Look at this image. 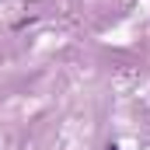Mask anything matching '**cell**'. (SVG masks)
<instances>
[{
  "label": "cell",
  "instance_id": "6da1fadb",
  "mask_svg": "<svg viewBox=\"0 0 150 150\" xmlns=\"http://www.w3.org/2000/svg\"><path fill=\"white\" fill-rule=\"evenodd\" d=\"M108 150H119V147H108Z\"/></svg>",
  "mask_w": 150,
  "mask_h": 150
}]
</instances>
